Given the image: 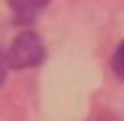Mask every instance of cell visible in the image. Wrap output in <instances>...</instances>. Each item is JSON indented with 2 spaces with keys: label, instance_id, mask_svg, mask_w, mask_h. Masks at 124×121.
<instances>
[{
  "label": "cell",
  "instance_id": "cell-2",
  "mask_svg": "<svg viewBox=\"0 0 124 121\" xmlns=\"http://www.w3.org/2000/svg\"><path fill=\"white\" fill-rule=\"evenodd\" d=\"M6 3H9V9H12V15H15V21L30 24V21H36V15L48 6V0H6Z\"/></svg>",
  "mask_w": 124,
  "mask_h": 121
},
{
  "label": "cell",
  "instance_id": "cell-5",
  "mask_svg": "<svg viewBox=\"0 0 124 121\" xmlns=\"http://www.w3.org/2000/svg\"><path fill=\"white\" fill-rule=\"evenodd\" d=\"M91 121H115V118H112V115H94Z\"/></svg>",
  "mask_w": 124,
  "mask_h": 121
},
{
  "label": "cell",
  "instance_id": "cell-1",
  "mask_svg": "<svg viewBox=\"0 0 124 121\" xmlns=\"http://www.w3.org/2000/svg\"><path fill=\"white\" fill-rule=\"evenodd\" d=\"M42 58H46V48H42L39 36L30 33V30H24V33H18L15 39H12L9 54H6V64L15 67V70H30V67L42 64Z\"/></svg>",
  "mask_w": 124,
  "mask_h": 121
},
{
  "label": "cell",
  "instance_id": "cell-4",
  "mask_svg": "<svg viewBox=\"0 0 124 121\" xmlns=\"http://www.w3.org/2000/svg\"><path fill=\"white\" fill-rule=\"evenodd\" d=\"M6 67H9V64H6V58L0 54V85H3V79H6Z\"/></svg>",
  "mask_w": 124,
  "mask_h": 121
},
{
  "label": "cell",
  "instance_id": "cell-3",
  "mask_svg": "<svg viewBox=\"0 0 124 121\" xmlns=\"http://www.w3.org/2000/svg\"><path fill=\"white\" fill-rule=\"evenodd\" d=\"M112 70H115V76L124 82V42L118 45V52H115V58H112Z\"/></svg>",
  "mask_w": 124,
  "mask_h": 121
}]
</instances>
